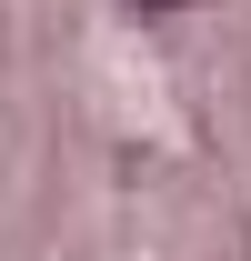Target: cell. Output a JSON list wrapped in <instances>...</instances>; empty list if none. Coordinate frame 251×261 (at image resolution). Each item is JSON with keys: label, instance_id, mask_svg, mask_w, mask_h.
<instances>
[{"label": "cell", "instance_id": "cell-1", "mask_svg": "<svg viewBox=\"0 0 251 261\" xmlns=\"http://www.w3.org/2000/svg\"><path fill=\"white\" fill-rule=\"evenodd\" d=\"M151 10H161V0H151Z\"/></svg>", "mask_w": 251, "mask_h": 261}]
</instances>
